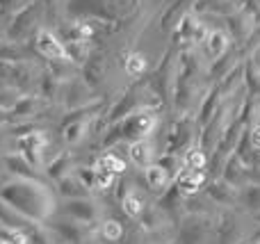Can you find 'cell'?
<instances>
[{
	"mask_svg": "<svg viewBox=\"0 0 260 244\" xmlns=\"http://www.w3.org/2000/svg\"><path fill=\"white\" fill-rule=\"evenodd\" d=\"M0 199L35 224H46L55 215V194L46 181L16 178L0 181Z\"/></svg>",
	"mask_w": 260,
	"mask_h": 244,
	"instance_id": "6da1fadb",
	"label": "cell"
},
{
	"mask_svg": "<svg viewBox=\"0 0 260 244\" xmlns=\"http://www.w3.org/2000/svg\"><path fill=\"white\" fill-rule=\"evenodd\" d=\"M176 244H217V224L212 215L187 213L178 222Z\"/></svg>",
	"mask_w": 260,
	"mask_h": 244,
	"instance_id": "7a4b0ae2",
	"label": "cell"
},
{
	"mask_svg": "<svg viewBox=\"0 0 260 244\" xmlns=\"http://www.w3.org/2000/svg\"><path fill=\"white\" fill-rule=\"evenodd\" d=\"M119 128H121V140H128V142H135V140H144L148 137L153 130H155V114L151 110H135L130 112L128 117L119 119Z\"/></svg>",
	"mask_w": 260,
	"mask_h": 244,
	"instance_id": "3957f363",
	"label": "cell"
},
{
	"mask_svg": "<svg viewBox=\"0 0 260 244\" xmlns=\"http://www.w3.org/2000/svg\"><path fill=\"white\" fill-rule=\"evenodd\" d=\"M18 153L32 164V167L41 169L46 162V149H48V132L46 130H32L21 132L16 137Z\"/></svg>",
	"mask_w": 260,
	"mask_h": 244,
	"instance_id": "277c9868",
	"label": "cell"
},
{
	"mask_svg": "<svg viewBox=\"0 0 260 244\" xmlns=\"http://www.w3.org/2000/svg\"><path fill=\"white\" fill-rule=\"evenodd\" d=\"M206 196L217 205H238V199H240V187L231 185L229 181H224L221 176L217 178H208L206 185Z\"/></svg>",
	"mask_w": 260,
	"mask_h": 244,
	"instance_id": "5b68a950",
	"label": "cell"
},
{
	"mask_svg": "<svg viewBox=\"0 0 260 244\" xmlns=\"http://www.w3.org/2000/svg\"><path fill=\"white\" fill-rule=\"evenodd\" d=\"M37 48H39V53L44 55L46 59H50V62H71L64 41H59L50 30L37 32Z\"/></svg>",
	"mask_w": 260,
	"mask_h": 244,
	"instance_id": "8992f818",
	"label": "cell"
},
{
	"mask_svg": "<svg viewBox=\"0 0 260 244\" xmlns=\"http://www.w3.org/2000/svg\"><path fill=\"white\" fill-rule=\"evenodd\" d=\"M64 213L78 224H94L96 219H99V205H96L89 196L67 199V203H64Z\"/></svg>",
	"mask_w": 260,
	"mask_h": 244,
	"instance_id": "52a82bcc",
	"label": "cell"
},
{
	"mask_svg": "<svg viewBox=\"0 0 260 244\" xmlns=\"http://www.w3.org/2000/svg\"><path fill=\"white\" fill-rule=\"evenodd\" d=\"M189 142H192V121L187 117L178 119L171 126L169 135H167V151L165 153H178V151H187Z\"/></svg>",
	"mask_w": 260,
	"mask_h": 244,
	"instance_id": "ba28073f",
	"label": "cell"
},
{
	"mask_svg": "<svg viewBox=\"0 0 260 244\" xmlns=\"http://www.w3.org/2000/svg\"><path fill=\"white\" fill-rule=\"evenodd\" d=\"M206 181H208L206 171H194V169L180 167L174 183H176V187H178V192L183 194V199H187V196L199 194V192L203 190V185H206Z\"/></svg>",
	"mask_w": 260,
	"mask_h": 244,
	"instance_id": "9c48e42d",
	"label": "cell"
},
{
	"mask_svg": "<svg viewBox=\"0 0 260 244\" xmlns=\"http://www.w3.org/2000/svg\"><path fill=\"white\" fill-rule=\"evenodd\" d=\"M3 164H5V171H7L9 176H16V178H32V181H46V178L39 173V169L32 167V164L27 162V160L23 158L21 153H12V155H7V158L3 160Z\"/></svg>",
	"mask_w": 260,
	"mask_h": 244,
	"instance_id": "30bf717a",
	"label": "cell"
},
{
	"mask_svg": "<svg viewBox=\"0 0 260 244\" xmlns=\"http://www.w3.org/2000/svg\"><path fill=\"white\" fill-rule=\"evenodd\" d=\"M46 226L53 228V233L59 237V242H64V244H80L82 237H85L80 224L67 222V219H53L50 217L48 222H46Z\"/></svg>",
	"mask_w": 260,
	"mask_h": 244,
	"instance_id": "8fae6325",
	"label": "cell"
},
{
	"mask_svg": "<svg viewBox=\"0 0 260 244\" xmlns=\"http://www.w3.org/2000/svg\"><path fill=\"white\" fill-rule=\"evenodd\" d=\"M128 155H130V160H133V164L137 169H146L148 164H153L155 162V151H153V144L144 137V140H135V142H130V146H128Z\"/></svg>",
	"mask_w": 260,
	"mask_h": 244,
	"instance_id": "7c38bea8",
	"label": "cell"
},
{
	"mask_svg": "<svg viewBox=\"0 0 260 244\" xmlns=\"http://www.w3.org/2000/svg\"><path fill=\"white\" fill-rule=\"evenodd\" d=\"M87 132H89V117L71 119V121H64V126H62V140L67 146H78V144H82Z\"/></svg>",
	"mask_w": 260,
	"mask_h": 244,
	"instance_id": "4fadbf2b",
	"label": "cell"
},
{
	"mask_svg": "<svg viewBox=\"0 0 260 244\" xmlns=\"http://www.w3.org/2000/svg\"><path fill=\"white\" fill-rule=\"evenodd\" d=\"M219 176L224 178V181H229L231 185H235V187L247 185V167L240 162V158L235 153H231L229 158H226V162H224V167H221Z\"/></svg>",
	"mask_w": 260,
	"mask_h": 244,
	"instance_id": "5bb4252c",
	"label": "cell"
},
{
	"mask_svg": "<svg viewBox=\"0 0 260 244\" xmlns=\"http://www.w3.org/2000/svg\"><path fill=\"white\" fill-rule=\"evenodd\" d=\"M240 9V0H197L194 14H219V16H233Z\"/></svg>",
	"mask_w": 260,
	"mask_h": 244,
	"instance_id": "9a60e30c",
	"label": "cell"
},
{
	"mask_svg": "<svg viewBox=\"0 0 260 244\" xmlns=\"http://www.w3.org/2000/svg\"><path fill=\"white\" fill-rule=\"evenodd\" d=\"M142 171H144V183H146V187L151 192H155V194H162V192L171 185V176L157 162L148 164V167L142 169Z\"/></svg>",
	"mask_w": 260,
	"mask_h": 244,
	"instance_id": "2e32d148",
	"label": "cell"
},
{
	"mask_svg": "<svg viewBox=\"0 0 260 244\" xmlns=\"http://www.w3.org/2000/svg\"><path fill=\"white\" fill-rule=\"evenodd\" d=\"M203 44H206V53L210 62H215V59L224 57L226 50H229V37L221 30H208L203 37Z\"/></svg>",
	"mask_w": 260,
	"mask_h": 244,
	"instance_id": "e0dca14e",
	"label": "cell"
},
{
	"mask_svg": "<svg viewBox=\"0 0 260 244\" xmlns=\"http://www.w3.org/2000/svg\"><path fill=\"white\" fill-rule=\"evenodd\" d=\"M206 32L208 30L197 21V16H192V14H185L183 21H180L178 27H176V34H178L183 41H203Z\"/></svg>",
	"mask_w": 260,
	"mask_h": 244,
	"instance_id": "ac0fdd59",
	"label": "cell"
},
{
	"mask_svg": "<svg viewBox=\"0 0 260 244\" xmlns=\"http://www.w3.org/2000/svg\"><path fill=\"white\" fill-rule=\"evenodd\" d=\"M57 185V192L64 196V199H80V196H89V190L80 183V178L76 173H67L59 181H55Z\"/></svg>",
	"mask_w": 260,
	"mask_h": 244,
	"instance_id": "d6986e66",
	"label": "cell"
},
{
	"mask_svg": "<svg viewBox=\"0 0 260 244\" xmlns=\"http://www.w3.org/2000/svg\"><path fill=\"white\" fill-rule=\"evenodd\" d=\"M35 222L25 219L23 215H18L16 210H12L3 199H0V226L7 228V231H25L30 228Z\"/></svg>",
	"mask_w": 260,
	"mask_h": 244,
	"instance_id": "ffe728a7",
	"label": "cell"
},
{
	"mask_svg": "<svg viewBox=\"0 0 260 244\" xmlns=\"http://www.w3.org/2000/svg\"><path fill=\"white\" fill-rule=\"evenodd\" d=\"M44 171H46V178H50V181H59L62 176H67L69 171H71V158H69V153H55V158L46 160L44 164Z\"/></svg>",
	"mask_w": 260,
	"mask_h": 244,
	"instance_id": "44dd1931",
	"label": "cell"
},
{
	"mask_svg": "<svg viewBox=\"0 0 260 244\" xmlns=\"http://www.w3.org/2000/svg\"><path fill=\"white\" fill-rule=\"evenodd\" d=\"M119 201H121V210L128 215L130 219H139L142 213L146 210V201H144V196L139 194L137 190H133V187H128L126 194H123Z\"/></svg>",
	"mask_w": 260,
	"mask_h": 244,
	"instance_id": "7402d4cb",
	"label": "cell"
},
{
	"mask_svg": "<svg viewBox=\"0 0 260 244\" xmlns=\"http://www.w3.org/2000/svg\"><path fill=\"white\" fill-rule=\"evenodd\" d=\"M240 205L247 208V213H251L253 217L260 215V183H247L240 187Z\"/></svg>",
	"mask_w": 260,
	"mask_h": 244,
	"instance_id": "603a6c76",
	"label": "cell"
},
{
	"mask_svg": "<svg viewBox=\"0 0 260 244\" xmlns=\"http://www.w3.org/2000/svg\"><path fill=\"white\" fill-rule=\"evenodd\" d=\"M180 199H183V194L178 192V187H176V183L171 181V185L167 187L162 194H157V208L160 210H165L167 215H174L176 210L180 208Z\"/></svg>",
	"mask_w": 260,
	"mask_h": 244,
	"instance_id": "cb8c5ba5",
	"label": "cell"
},
{
	"mask_svg": "<svg viewBox=\"0 0 260 244\" xmlns=\"http://www.w3.org/2000/svg\"><path fill=\"white\" fill-rule=\"evenodd\" d=\"M183 167L185 169H194V171H206V167H208V155L203 153V149L201 146H197V149H192L189 146L187 151H185V155H183Z\"/></svg>",
	"mask_w": 260,
	"mask_h": 244,
	"instance_id": "d4e9b609",
	"label": "cell"
},
{
	"mask_svg": "<svg viewBox=\"0 0 260 244\" xmlns=\"http://www.w3.org/2000/svg\"><path fill=\"white\" fill-rule=\"evenodd\" d=\"M96 169H103V171H110L114 176H121L126 171V162L114 153H103L99 158V162H96Z\"/></svg>",
	"mask_w": 260,
	"mask_h": 244,
	"instance_id": "484cf974",
	"label": "cell"
},
{
	"mask_svg": "<svg viewBox=\"0 0 260 244\" xmlns=\"http://www.w3.org/2000/svg\"><path fill=\"white\" fill-rule=\"evenodd\" d=\"M101 237L108 242H121L123 240V224L119 219H105L101 224Z\"/></svg>",
	"mask_w": 260,
	"mask_h": 244,
	"instance_id": "4316f807",
	"label": "cell"
},
{
	"mask_svg": "<svg viewBox=\"0 0 260 244\" xmlns=\"http://www.w3.org/2000/svg\"><path fill=\"white\" fill-rule=\"evenodd\" d=\"M123 68H126V73L130 78H137L142 76L144 71H146V57H144L142 53H130L126 57V64H123Z\"/></svg>",
	"mask_w": 260,
	"mask_h": 244,
	"instance_id": "83f0119b",
	"label": "cell"
},
{
	"mask_svg": "<svg viewBox=\"0 0 260 244\" xmlns=\"http://www.w3.org/2000/svg\"><path fill=\"white\" fill-rule=\"evenodd\" d=\"M18 91L14 89V87H9V85H0V110H12L14 105L18 103Z\"/></svg>",
	"mask_w": 260,
	"mask_h": 244,
	"instance_id": "f1b7e54d",
	"label": "cell"
},
{
	"mask_svg": "<svg viewBox=\"0 0 260 244\" xmlns=\"http://www.w3.org/2000/svg\"><path fill=\"white\" fill-rule=\"evenodd\" d=\"M114 183H117V176H114V173L103 171V169H96V183H94V190L105 192V190H110V187H114Z\"/></svg>",
	"mask_w": 260,
	"mask_h": 244,
	"instance_id": "f546056e",
	"label": "cell"
},
{
	"mask_svg": "<svg viewBox=\"0 0 260 244\" xmlns=\"http://www.w3.org/2000/svg\"><path fill=\"white\" fill-rule=\"evenodd\" d=\"M76 176L80 178V183L87 187V190H94V183H96V167H80V169H76Z\"/></svg>",
	"mask_w": 260,
	"mask_h": 244,
	"instance_id": "4dcf8cb0",
	"label": "cell"
},
{
	"mask_svg": "<svg viewBox=\"0 0 260 244\" xmlns=\"http://www.w3.org/2000/svg\"><path fill=\"white\" fill-rule=\"evenodd\" d=\"M18 59V48L14 41H0V62H16Z\"/></svg>",
	"mask_w": 260,
	"mask_h": 244,
	"instance_id": "1f68e13d",
	"label": "cell"
},
{
	"mask_svg": "<svg viewBox=\"0 0 260 244\" xmlns=\"http://www.w3.org/2000/svg\"><path fill=\"white\" fill-rule=\"evenodd\" d=\"M249 137H251V146L260 153V123H256V126L249 130Z\"/></svg>",
	"mask_w": 260,
	"mask_h": 244,
	"instance_id": "d6a6232c",
	"label": "cell"
},
{
	"mask_svg": "<svg viewBox=\"0 0 260 244\" xmlns=\"http://www.w3.org/2000/svg\"><path fill=\"white\" fill-rule=\"evenodd\" d=\"M0 123H9V112L7 110H0Z\"/></svg>",
	"mask_w": 260,
	"mask_h": 244,
	"instance_id": "836d02e7",
	"label": "cell"
},
{
	"mask_svg": "<svg viewBox=\"0 0 260 244\" xmlns=\"http://www.w3.org/2000/svg\"><path fill=\"white\" fill-rule=\"evenodd\" d=\"M123 244H142V242H139V237H137V235H128Z\"/></svg>",
	"mask_w": 260,
	"mask_h": 244,
	"instance_id": "e575fe53",
	"label": "cell"
},
{
	"mask_svg": "<svg viewBox=\"0 0 260 244\" xmlns=\"http://www.w3.org/2000/svg\"><path fill=\"white\" fill-rule=\"evenodd\" d=\"M0 244H14L12 240H0Z\"/></svg>",
	"mask_w": 260,
	"mask_h": 244,
	"instance_id": "d590c367",
	"label": "cell"
},
{
	"mask_svg": "<svg viewBox=\"0 0 260 244\" xmlns=\"http://www.w3.org/2000/svg\"><path fill=\"white\" fill-rule=\"evenodd\" d=\"M3 231H5V228H3V226H0V235H3Z\"/></svg>",
	"mask_w": 260,
	"mask_h": 244,
	"instance_id": "8d00e7d4",
	"label": "cell"
},
{
	"mask_svg": "<svg viewBox=\"0 0 260 244\" xmlns=\"http://www.w3.org/2000/svg\"><path fill=\"white\" fill-rule=\"evenodd\" d=\"M253 244H260V240H258V242H253Z\"/></svg>",
	"mask_w": 260,
	"mask_h": 244,
	"instance_id": "74e56055",
	"label": "cell"
}]
</instances>
